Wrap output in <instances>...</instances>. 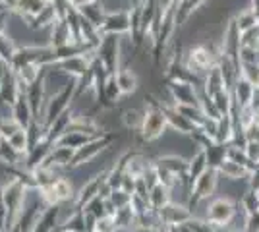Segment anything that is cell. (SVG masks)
Segmentation results:
<instances>
[{"label":"cell","instance_id":"obj_7","mask_svg":"<svg viewBox=\"0 0 259 232\" xmlns=\"http://www.w3.org/2000/svg\"><path fill=\"white\" fill-rule=\"evenodd\" d=\"M4 6H6V10H18V6H20V0H0Z\"/></svg>","mask_w":259,"mask_h":232},{"label":"cell","instance_id":"obj_3","mask_svg":"<svg viewBox=\"0 0 259 232\" xmlns=\"http://www.w3.org/2000/svg\"><path fill=\"white\" fill-rule=\"evenodd\" d=\"M103 27L107 29V31H128L130 29V20H128V14H124V12H116V14H108L107 18H105V22H103Z\"/></svg>","mask_w":259,"mask_h":232},{"label":"cell","instance_id":"obj_5","mask_svg":"<svg viewBox=\"0 0 259 232\" xmlns=\"http://www.w3.org/2000/svg\"><path fill=\"white\" fill-rule=\"evenodd\" d=\"M116 85H118V89L128 93V91L136 87V77H134L132 72H120L118 77H116Z\"/></svg>","mask_w":259,"mask_h":232},{"label":"cell","instance_id":"obj_1","mask_svg":"<svg viewBox=\"0 0 259 232\" xmlns=\"http://www.w3.org/2000/svg\"><path fill=\"white\" fill-rule=\"evenodd\" d=\"M240 201L228 196H215L207 201V221L211 224H228L236 217Z\"/></svg>","mask_w":259,"mask_h":232},{"label":"cell","instance_id":"obj_6","mask_svg":"<svg viewBox=\"0 0 259 232\" xmlns=\"http://www.w3.org/2000/svg\"><path fill=\"white\" fill-rule=\"evenodd\" d=\"M68 2V6H72V8H76V10H79L81 6H85V4H89V2H93V0H66Z\"/></svg>","mask_w":259,"mask_h":232},{"label":"cell","instance_id":"obj_4","mask_svg":"<svg viewBox=\"0 0 259 232\" xmlns=\"http://www.w3.org/2000/svg\"><path fill=\"white\" fill-rule=\"evenodd\" d=\"M49 2L51 0H20L18 10L22 12V14H25V16H29V18H35Z\"/></svg>","mask_w":259,"mask_h":232},{"label":"cell","instance_id":"obj_2","mask_svg":"<svg viewBox=\"0 0 259 232\" xmlns=\"http://www.w3.org/2000/svg\"><path fill=\"white\" fill-rule=\"evenodd\" d=\"M221 184V172L215 166H209L199 178L192 182V198L195 199H211L215 198V192Z\"/></svg>","mask_w":259,"mask_h":232}]
</instances>
